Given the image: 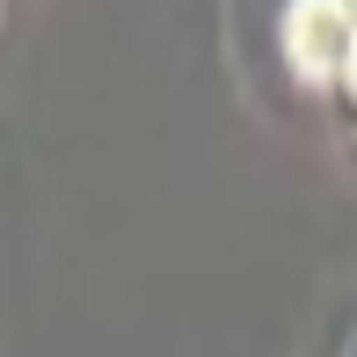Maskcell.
<instances>
[{
	"instance_id": "obj_1",
	"label": "cell",
	"mask_w": 357,
	"mask_h": 357,
	"mask_svg": "<svg viewBox=\"0 0 357 357\" xmlns=\"http://www.w3.org/2000/svg\"><path fill=\"white\" fill-rule=\"evenodd\" d=\"M284 44L306 80H357V0H291Z\"/></svg>"
}]
</instances>
